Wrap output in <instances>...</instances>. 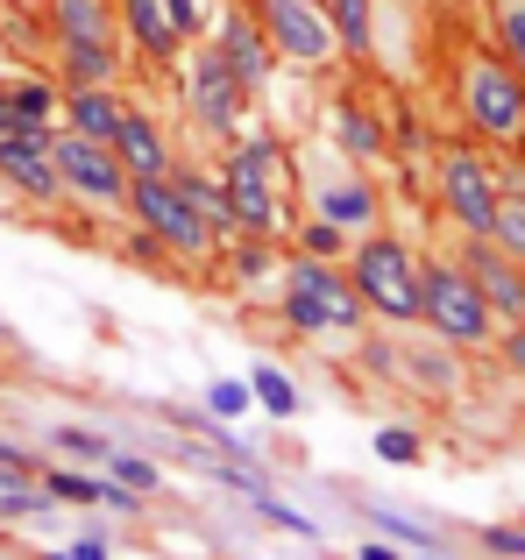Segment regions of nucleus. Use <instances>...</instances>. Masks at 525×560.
<instances>
[{"mask_svg": "<svg viewBox=\"0 0 525 560\" xmlns=\"http://www.w3.org/2000/svg\"><path fill=\"white\" fill-rule=\"evenodd\" d=\"M50 511V490H43L36 468H0V518H36Z\"/></svg>", "mask_w": 525, "mask_h": 560, "instance_id": "29", "label": "nucleus"}, {"mask_svg": "<svg viewBox=\"0 0 525 560\" xmlns=\"http://www.w3.org/2000/svg\"><path fill=\"white\" fill-rule=\"evenodd\" d=\"M490 242H498L512 262H525V171H504L498 213H490Z\"/></svg>", "mask_w": 525, "mask_h": 560, "instance_id": "22", "label": "nucleus"}, {"mask_svg": "<svg viewBox=\"0 0 525 560\" xmlns=\"http://www.w3.org/2000/svg\"><path fill=\"white\" fill-rule=\"evenodd\" d=\"M171 178H178V191L199 206V213H207V228L221 234V248L235 242V220H228V191H221V178H207L199 164H171Z\"/></svg>", "mask_w": 525, "mask_h": 560, "instance_id": "23", "label": "nucleus"}, {"mask_svg": "<svg viewBox=\"0 0 525 560\" xmlns=\"http://www.w3.org/2000/svg\"><path fill=\"white\" fill-rule=\"evenodd\" d=\"M0 334H8V319H0Z\"/></svg>", "mask_w": 525, "mask_h": 560, "instance_id": "44", "label": "nucleus"}, {"mask_svg": "<svg viewBox=\"0 0 525 560\" xmlns=\"http://www.w3.org/2000/svg\"><path fill=\"white\" fill-rule=\"evenodd\" d=\"M319 8H327V28H334V43H341V57L370 65L376 57V8H384V0H319Z\"/></svg>", "mask_w": 525, "mask_h": 560, "instance_id": "21", "label": "nucleus"}, {"mask_svg": "<svg viewBox=\"0 0 525 560\" xmlns=\"http://www.w3.org/2000/svg\"><path fill=\"white\" fill-rule=\"evenodd\" d=\"M249 14L262 22L277 65H291V71H334L341 65V43H334L319 0H249Z\"/></svg>", "mask_w": 525, "mask_h": 560, "instance_id": "9", "label": "nucleus"}, {"mask_svg": "<svg viewBox=\"0 0 525 560\" xmlns=\"http://www.w3.org/2000/svg\"><path fill=\"white\" fill-rule=\"evenodd\" d=\"M0 468H36V454H22V447H8V440H0Z\"/></svg>", "mask_w": 525, "mask_h": 560, "instance_id": "40", "label": "nucleus"}, {"mask_svg": "<svg viewBox=\"0 0 525 560\" xmlns=\"http://www.w3.org/2000/svg\"><path fill=\"white\" fill-rule=\"evenodd\" d=\"M462 270L476 277V291L490 299V313H498V327H518L525 319V262H512L490 234H462Z\"/></svg>", "mask_w": 525, "mask_h": 560, "instance_id": "12", "label": "nucleus"}, {"mask_svg": "<svg viewBox=\"0 0 525 560\" xmlns=\"http://www.w3.org/2000/svg\"><path fill=\"white\" fill-rule=\"evenodd\" d=\"M221 191H228V220L235 234H256V242H284L291 220H299V156L256 128V136H235L221 156Z\"/></svg>", "mask_w": 525, "mask_h": 560, "instance_id": "1", "label": "nucleus"}, {"mask_svg": "<svg viewBox=\"0 0 525 560\" xmlns=\"http://www.w3.org/2000/svg\"><path fill=\"white\" fill-rule=\"evenodd\" d=\"M114 22L128 28V43H136L150 65H171V57L185 50V36H178V22H171L164 0H114Z\"/></svg>", "mask_w": 525, "mask_h": 560, "instance_id": "18", "label": "nucleus"}, {"mask_svg": "<svg viewBox=\"0 0 525 560\" xmlns=\"http://www.w3.org/2000/svg\"><path fill=\"white\" fill-rule=\"evenodd\" d=\"M249 85L228 71V57L213 50V43H199L192 50V71H185V114L199 121V136H213V142H235L242 136V121H249Z\"/></svg>", "mask_w": 525, "mask_h": 560, "instance_id": "10", "label": "nucleus"}, {"mask_svg": "<svg viewBox=\"0 0 525 560\" xmlns=\"http://www.w3.org/2000/svg\"><path fill=\"white\" fill-rule=\"evenodd\" d=\"M370 447H376V462H390V468H419V462H427V447H419L412 425H376Z\"/></svg>", "mask_w": 525, "mask_h": 560, "instance_id": "30", "label": "nucleus"}, {"mask_svg": "<svg viewBox=\"0 0 525 560\" xmlns=\"http://www.w3.org/2000/svg\"><path fill=\"white\" fill-rule=\"evenodd\" d=\"M355 560H412V553H398V539L376 533V539H362V547H355Z\"/></svg>", "mask_w": 525, "mask_h": 560, "instance_id": "38", "label": "nucleus"}, {"mask_svg": "<svg viewBox=\"0 0 525 560\" xmlns=\"http://www.w3.org/2000/svg\"><path fill=\"white\" fill-rule=\"evenodd\" d=\"M57 43H114V0H43Z\"/></svg>", "mask_w": 525, "mask_h": 560, "instance_id": "20", "label": "nucleus"}, {"mask_svg": "<svg viewBox=\"0 0 525 560\" xmlns=\"http://www.w3.org/2000/svg\"><path fill=\"white\" fill-rule=\"evenodd\" d=\"M65 553H71V560H107L114 547H107V533H85L79 547H65Z\"/></svg>", "mask_w": 525, "mask_h": 560, "instance_id": "39", "label": "nucleus"}, {"mask_svg": "<svg viewBox=\"0 0 525 560\" xmlns=\"http://www.w3.org/2000/svg\"><path fill=\"white\" fill-rule=\"evenodd\" d=\"M57 136V128H50ZM50 136H36V128H22V136H0V178H8L22 199L36 206H57L65 199V178H57V156H50Z\"/></svg>", "mask_w": 525, "mask_h": 560, "instance_id": "15", "label": "nucleus"}, {"mask_svg": "<svg viewBox=\"0 0 525 560\" xmlns=\"http://www.w3.org/2000/svg\"><path fill=\"white\" fill-rule=\"evenodd\" d=\"M483 8V36L504 50V65L525 79V0H476Z\"/></svg>", "mask_w": 525, "mask_h": 560, "instance_id": "24", "label": "nucleus"}, {"mask_svg": "<svg viewBox=\"0 0 525 560\" xmlns=\"http://www.w3.org/2000/svg\"><path fill=\"white\" fill-rule=\"evenodd\" d=\"M299 213H327L334 228L370 234V228H384V191H376L370 164H355V156H341L327 142V150L299 156Z\"/></svg>", "mask_w": 525, "mask_h": 560, "instance_id": "7", "label": "nucleus"}, {"mask_svg": "<svg viewBox=\"0 0 525 560\" xmlns=\"http://www.w3.org/2000/svg\"><path fill=\"white\" fill-rule=\"evenodd\" d=\"M114 156L128 164V178H164V171L178 164V156H171L164 121H156V114H142V107L121 114V128H114Z\"/></svg>", "mask_w": 525, "mask_h": 560, "instance_id": "17", "label": "nucleus"}, {"mask_svg": "<svg viewBox=\"0 0 525 560\" xmlns=\"http://www.w3.org/2000/svg\"><path fill=\"white\" fill-rule=\"evenodd\" d=\"M327 142H334L341 156H355V164H370V171L384 164V156H398V150H390V121H384V107H370V100L348 93V85L327 100Z\"/></svg>", "mask_w": 525, "mask_h": 560, "instance_id": "14", "label": "nucleus"}, {"mask_svg": "<svg viewBox=\"0 0 525 560\" xmlns=\"http://www.w3.org/2000/svg\"><path fill=\"white\" fill-rule=\"evenodd\" d=\"M249 397H256L262 411H270L277 425H284V419H299V405H305V397H299V383H291V370H277V362H256V370H249Z\"/></svg>", "mask_w": 525, "mask_h": 560, "instance_id": "26", "label": "nucleus"}, {"mask_svg": "<svg viewBox=\"0 0 525 560\" xmlns=\"http://www.w3.org/2000/svg\"><path fill=\"white\" fill-rule=\"evenodd\" d=\"M213 50H221V57H228V71L249 85V100L270 93V79H277V50H270V36H262V22L249 14V0H235V8L213 22Z\"/></svg>", "mask_w": 525, "mask_h": 560, "instance_id": "13", "label": "nucleus"}, {"mask_svg": "<svg viewBox=\"0 0 525 560\" xmlns=\"http://www.w3.org/2000/svg\"><path fill=\"white\" fill-rule=\"evenodd\" d=\"M277 319H284L299 341H362L370 334V305H362L348 262H319L291 248L284 270H277Z\"/></svg>", "mask_w": 525, "mask_h": 560, "instance_id": "3", "label": "nucleus"}, {"mask_svg": "<svg viewBox=\"0 0 525 560\" xmlns=\"http://www.w3.org/2000/svg\"><path fill=\"white\" fill-rule=\"evenodd\" d=\"M50 156H57V178H65L71 199L100 206V213H128V164L114 156V142H93V136H79V128H57Z\"/></svg>", "mask_w": 525, "mask_h": 560, "instance_id": "11", "label": "nucleus"}, {"mask_svg": "<svg viewBox=\"0 0 525 560\" xmlns=\"http://www.w3.org/2000/svg\"><path fill=\"white\" fill-rule=\"evenodd\" d=\"M57 447H65L71 462H107L114 440H107V433H93V425H65V433H57Z\"/></svg>", "mask_w": 525, "mask_h": 560, "instance_id": "35", "label": "nucleus"}, {"mask_svg": "<svg viewBox=\"0 0 525 560\" xmlns=\"http://www.w3.org/2000/svg\"><path fill=\"white\" fill-rule=\"evenodd\" d=\"M57 50H65L71 85H114V71H121V50H114V43H57Z\"/></svg>", "mask_w": 525, "mask_h": 560, "instance_id": "27", "label": "nucleus"}, {"mask_svg": "<svg viewBox=\"0 0 525 560\" xmlns=\"http://www.w3.org/2000/svg\"><path fill=\"white\" fill-rule=\"evenodd\" d=\"M8 107H14V136H22V128L50 136V114L65 107V100H57V85H43V79H22V85H8Z\"/></svg>", "mask_w": 525, "mask_h": 560, "instance_id": "28", "label": "nucleus"}, {"mask_svg": "<svg viewBox=\"0 0 525 560\" xmlns=\"http://www.w3.org/2000/svg\"><path fill=\"white\" fill-rule=\"evenodd\" d=\"M43 560H71V553H43Z\"/></svg>", "mask_w": 525, "mask_h": 560, "instance_id": "42", "label": "nucleus"}, {"mask_svg": "<svg viewBox=\"0 0 525 560\" xmlns=\"http://www.w3.org/2000/svg\"><path fill=\"white\" fill-rule=\"evenodd\" d=\"M348 277H355L370 319H384V327H419V248L405 242V234H390V228L355 234Z\"/></svg>", "mask_w": 525, "mask_h": 560, "instance_id": "5", "label": "nucleus"}, {"mask_svg": "<svg viewBox=\"0 0 525 560\" xmlns=\"http://www.w3.org/2000/svg\"><path fill=\"white\" fill-rule=\"evenodd\" d=\"M299 256H319V262H348V248H355V234L348 228H334L327 213H299L291 220V234H284Z\"/></svg>", "mask_w": 525, "mask_h": 560, "instance_id": "25", "label": "nucleus"}, {"mask_svg": "<svg viewBox=\"0 0 525 560\" xmlns=\"http://www.w3.org/2000/svg\"><path fill=\"white\" fill-rule=\"evenodd\" d=\"M370 525H376L384 539H398V547H412V553L441 547V533H433V525H419V518H405V511H370Z\"/></svg>", "mask_w": 525, "mask_h": 560, "instance_id": "31", "label": "nucleus"}, {"mask_svg": "<svg viewBox=\"0 0 525 560\" xmlns=\"http://www.w3.org/2000/svg\"><path fill=\"white\" fill-rule=\"evenodd\" d=\"M427 164H433V199H441L447 228L490 234V213H498V191H504V156H490V142L462 136V142H441Z\"/></svg>", "mask_w": 525, "mask_h": 560, "instance_id": "6", "label": "nucleus"}, {"mask_svg": "<svg viewBox=\"0 0 525 560\" xmlns=\"http://www.w3.org/2000/svg\"><path fill=\"white\" fill-rule=\"evenodd\" d=\"M398 8H419V0H398Z\"/></svg>", "mask_w": 525, "mask_h": 560, "instance_id": "43", "label": "nucleus"}, {"mask_svg": "<svg viewBox=\"0 0 525 560\" xmlns=\"http://www.w3.org/2000/svg\"><path fill=\"white\" fill-rule=\"evenodd\" d=\"M419 327L441 334L455 355H490L498 348V313L476 291V277L462 270V256H419Z\"/></svg>", "mask_w": 525, "mask_h": 560, "instance_id": "4", "label": "nucleus"}, {"mask_svg": "<svg viewBox=\"0 0 525 560\" xmlns=\"http://www.w3.org/2000/svg\"><path fill=\"white\" fill-rule=\"evenodd\" d=\"M405 341H398V370L412 390H433V397H455L462 390V370H455V348L441 341V334H427V327H398Z\"/></svg>", "mask_w": 525, "mask_h": 560, "instance_id": "16", "label": "nucleus"}, {"mask_svg": "<svg viewBox=\"0 0 525 560\" xmlns=\"http://www.w3.org/2000/svg\"><path fill=\"white\" fill-rule=\"evenodd\" d=\"M121 114H128V100L114 93V85H71L65 93V128H79V136H93V142H114Z\"/></svg>", "mask_w": 525, "mask_h": 560, "instance_id": "19", "label": "nucleus"}, {"mask_svg": "<svg viewBox=\"0 0 525 560\" xmlns=\"http://www.w3.org/2000/svg\"><path fill=\"white\" fill-rule=\"evenodd\" d=\"M412 560H462V553H455V547L441 539V547H427V553H412Z\"/></svg>", "mask_w": 525, "mask_h": 560, "instance_id": "41", "label": "nucleus"}, {"mask_svg": "<svg viewBox=\"0 0 525 560\" xmlns=\"http://www.w3.org/2000/svg\"><path fill=\"white\" fill-rule=\"evenodd\" d=\"M447 93H455V114L476 142H490L498 156L525 150V79L504 65V50L490 36H455Z\"/></svg>", "mask_w": 525, "mask_h": 560, "instance_id": "2", "label": "nucleus"}, {"mask_svg": "<svg viewBox=\"0 0 525 560\" xmlns=\"http://www.w3.org/2000/svg\"><path fill=\"white\" fill-rule=\"evenodd\" d=\"M476 547H483L490 560H525V533H512V525H483Z\"/></svg>", "mask_w": 525, "mask_h": 560, "instance_id": "37", "label": "nucleus"}, {"mask_svg": "<svg viewBox=\"0 0 525 560\" xmlns=\"http://www.w3.org/2000/svg\"><path fill=\"white\" fill-rule=\"evenodd\" d=\"M249 511L262 525H277V533H299V539H319V525L305 518V511H291V504H277V490H256L249 497Z\"/></svg>", "mask_w": 525, "mask_h": 560, "instance_id": "33", "label": "nucleus"}, {"mask_svg": "<svg viewBox=\"0 0 525 560\" xmlns=\"http://www.w3.org/2000/svg\"><path fill=\"white\" fill-rule=\"evenodd\" d=\"M128 213H136V228L150 234L156 248H171V256H185V262L221 256V234L207 228V213L178 191L171 171H164V178H128Z\"/></svg>", "mask_w": 525, "mask_h": 560, "instance_id": "8", "label": "nucleus"}, {"mask_svg": "<svg viewBox=\"0 0 525 560\" xmlns=\"http://www.w3.org/2000/svg\"><path fill=\"white\" fill-rule=\"evenodd\" d=\"M249 405H256L249 383H228V376H213V383H207V419H228V425H235Z\"/></svg>", "mask_w": 525, "mask_h": 560, "instance_id": "34", "label": "nucleus"}, {"mask_svg": "<svg viewBox=\"0 0 525 560\" xmlns=\"http://www.w3.org/2000/svg\"><path fill=\"white\" fill-rule=\"evenodd\" d=\"M164 8H171V22H178V36H185V43H199V36H207V22H213V8H207V0H164Z\"/></svg>", "mask_w": 525, "mask_h": 560, "instance_id": "36", "label": "nucleus"}, {"mask_svg": "<svg viewBox=\"0 0 525 560\" xmlns=\"http://www.w3.org/2000/svg\"><path fill=\"white\" fill-rule=\"evenodd\" d=\"M100 468H107L114 482H128L136 497H156V490H164V476H156V462H142V454H121V447H114V454H107Z\"/></svg>", "mask_w": 525, "mask_h": 560, "instance_id": "32", "label": "nucleus"}]
</instances>
